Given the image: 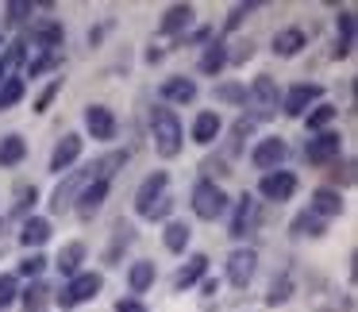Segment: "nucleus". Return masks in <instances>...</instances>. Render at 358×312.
Segmentation results:
<instances>
[{
    "mask_svg": "<svg viewBox=\"0 0 358 312\" xmlns=\"http://www.w3.org/2000/svg\"><path fill=\"white\" fill-rule=\"evenodd\" d=\"M20 297V281L16 274H0V309H8L12 301Z\"/></svg>",
    "mask_w": 358,
    "mask_h": 312,
    "instance_id": "nucleus-35",
    "label": "nucleus"
},
{
    "mask_svg": "<svg viewBox=\"0 0 358 312\" xmlns=\"http://www.w3.org/2000/svg\"><path fill=\"white\" fill-rule=\"evenodd\" d=\"M162 104L170 108V104H193L196 101V81L193 78H170V81H162Z\"/></svg>",
    "mask_w": 358,
    "mask_h": 312,
    "instance_id": "nucleus-15",
    "label": "nucleus"
},
{
    "mask_svg": "<svg viewBox=\"0 0 358 312\" xmlns=\"http://www.w3.org/2000/svg\"><path fill=\"white\" fill-rule=\"evenodd\" d=\"M201 289H204V293H208V297H212V293H220V281H212V278H204V281H201Z\"/></svg>",
    "mask_w": 358,
    "mask_h": 312,
    "instance_id": "nucleus-46",
    "label": "nucleus"
},
{
    "mask_svg": "<svg viewBox=\"0 0 358 312\" xmlns=\"http://www.w3.org/2000/svg\"><path fill=\"white\" fill-rule=\"evenodd\" d=\"M81 158V135H62L55 147V155H50V173H70V166Z\"/></svg>",
    "mask_w": 358,
    "mask_h": 312,
    "instance_id": "nucleus-13",
    "label": "nucleus"
},
{
    "mask_svg": "<svg viewBox=\"0 0 358 312\" xmlns=\"http://www.w3.org/2000/svg\"><path fill=\"white\" fill-rule=\"evenodd\" d=\"M339 155H343V135L339 132H320L316 139L304 143V158H308L312 166H327Z\"/></svg>",
    "mask_w": 358,
    "mask_h": 312,
    "instance_id": "nucleus-6",
    "label": "nucleus"
},
{
    "mask_svg": "<svg viewBox=\"0 0 358 312\" xmlns=\"http://www.w3.org/2000/svg\"><path fill=\"white\" fill-rule=\"evenodd\" d=\"M189 204H193L196 220H220L227 212V193L212 178H201L193 185V193H189Z\"/></svg>",
    "mask_w": 358,
    "mask_h": 312,
    "instance_id": "nucleus-2",
    "label": "nucleus"
},
{
    "mask_svg": "<svg viewBox=\"0 0 358 312\" xmlns=\"http://www.w3.org/2000/svg\"><path fill=\"white\" fill-rule=\"evenodd\" d=\"M220 132H224V120H220V112H196V120H193V143L196 147H208V143H216L220 139Z\"/></svg>",
    "mask_w": 358,
    "mask_h": 312,
    "instance_id": "nucleus-16",
    "label": "nucleus"
},
{
    "mask_svg": "<svg viewBox=\"0 0 358 312\" xmlns=\"http://www.w3.org/2000/svg\"><path fill=\"white\" fill-rule=\"evenodd\" d=\"M58 93H62V78H55V81H50V85L39 93V101H35V112H47V108H50V101H55Z\"/></svg>",
    "mask_w": 358,
    "mask_h": 312,
    "instance_id": "nucleus-39",
    "label": "nucleus"
},
{
    "mask_svg": "<svg viewBox=\"0 0 358 312\" xmlns=\"http://www.w3.org/2000/svg\"><path fill=\"white\" fill-rule=\"evenodd\" d=\"M150 139H155V150L162 158H178L185 147V127H181L178 112L166 108V104H155L150 108Z\"/></svg>",
    "mask_w": 358,
    "mask_h": 312,
    "instance_id": "nucleus-1",
    "label": "nucleus"
},
{
    "mask_svg": "<svg viewBox=\"0 0 358 312\" xmlns=\"http://www.w3.org/2000/svg\"><path fill=\"white\" fill-rule=\"evenodd\" d=\"M189 239H193V227H189V224H181V220H170V224H166V232H162L166 250H173V255H185Z\"/></svg>",
    "mask_w": 358,
    "mask_h": 312,
    "instance_id": "nucleus-27",
    "label": "nucleus"
},
{
    "mask_svg": "<svg viewBox=\"0 0 358 312\" xmlns=\"http://www.w3.org/2000/svg\"><path fill=\"white\" fill-rule=\"evenodd\" d=\"M81 262H85V243H66L62 250H58V258H55V266H58V274L62 278H78L81 274Z\"/></svg>",
    "mask_w": 358,
    "mask_h": 312,
    "instance_id": "nucleus-21",
    "label": "nucleus"
},
{
    "mask_svg": "<svg viewBox=\"0 0 358 312\" xmlns=\"http://www.w3.org/2000/svg\"><path fill=\"white\" fill-rule=\"evenodd\" d=\"M324 227H327V220L312 216V212H301L293 220V235H324Z\"/></svg>",
    "mask_w": 358,
    "mask_h": 312,
    "instance_id": "nucleus-32",
    "label": "nucleus"
},
{
    "mask_svg": "<svg viewBox=\"0 0 358 312\" xmlns=\"http://www.w3.org/2000/svg\"><path fill=\"white\" fill-rule=\"evenodd\" d=\"M170 212H173V197H162V201H158L155 208H150V216H147V220H166Z\"/></svg>",
    "mask_w": 358,
    "mask_h": 312,
    "instance_id": "nucleus-43",
    "label": "nucleus"
},
{
    "mask_svg": "<svg viewBox=\"0 0 358 312\" xmlns=\"http://www.w3.org/2000/svg\"><path fill=\"white\" fill-rule=\"evenodd\" d=\"M58 62H62V55H58V50H55V55H39L35 62H27V78H39V73L55 70Z\"/></svg>",
    "mask_w": 358,
    "mask_h": 312,
    "instance_id": "nucleus-36",
    "label": "nucleus"
},
{
    "mask_svg": "<svg viewBox=\"0 0 358 312\" xmlns=\"http://www.w3.org/2000/svg\"><path fill=\"white\" fill-rule=\"evenodd\" d=\"M289 297H293V281H289V274H281V278H273V285H270V293H266V304H285Z\"/></svg>",
    "mask_w": 358,
    "mask_h": 312,
    "instance_id": "nucleus-33",
    "label": "nucleus"
},
{
    "mask_svg": "<svg viewBox=\"0 0 358 312\" xmlns=\"http://www.w3.org/2000/svg\"><path fill=\"white\" fill-rule=\"evenodd\" d=\"M204 274H208V255H193V258H189V262L181 266L178 274H173V289H181V293H185V289L201 285Z\"/></svg>",
    "mask_w": 358,
    "mask_h": 312,
    "instance_id": "nucleus-17",
    "label": "nucleus"
},
{
    "mask_svg": "<svg viewBox=\"0 0 358 312\" xmlns=\"http://www.w3.org/2000/svg\"><path fill=\"white\" fill-rule=\"evenodd\" d=\"M108 189H112V181H108V178H93V181H89V185L78 193L73 208H78L85 220H89V216H96V212L104 208V197H108Z\"/></svg>",
    "mask_w": 358,
    "mask_h": 312,
    "instance_id": "nucleus-12",
    "label": "nucleus"
},
{
    "mask_svg": "<svg viewBox=\"0 0 358 312\" xmlns=\"http://www.w3.org/2000/svg\"><path fill=\"white\" fill-rule=\"evenodd\" d=\"M258 193L266 197V201H289V197L296 193V173L289 170H273V173H262V181H258Z\"/></svg>",
    "mask_w": 358,
    "mask_h": 312,
    "instance_id": "nucleus-11",
    "label": "nucleus"
},
{
    "mask_svg": "<svg viewBox=\"0 0 358 312\" xmlns=\"http://www.w3.org/2000/svg\"><path fill=\"white\" fill-rule=\"evenodd\" d=\"M335 116H339V108H335V104H324V101H320L316 104V108H312L308 112V116H304V124H308V132H327V124H331V120Z\"/></svg>",
    "mask_w": 358,
    "mask_h": 312,
    "instance_id": "nucleus-30",
    "label": "nucleus"
},
{
    "mask_svg": "<svg viewBox=\"0 0 358 312\" xmlns=\"http://www.w3.org/2000/svg\"><path fill=\"white\" fill-rule=\"evenodd\" d=\"M285 155H289L285 139H281V135H270V139H258V147L250 150V166H255V170L273 173V170H281Z\"/></svg>",
    "mask_w": 358,
    "mask_h": 312,
    "instance_id": "nucleus-5",
    "label": "nucleus"
},
{
    "mask_svg": "<svg viewBox=\"0 0 358 312\" xmlns=\"http://www.w3.org/2000/svg\"><path fill=\"white\" fill-rule=\"evenodd\" d=\"M43 270H47V258H43L39 250H31V255L20 262V274H24V278H39Z\"/></svg>",
    "mask_w": 358,
    "mask_h": 312,
    "instance_id": "nucleus-38",
    "label": "nucleus"
},
{
    "mask_svg": "<svg viewBox=\"0 0 358 312\" xmlns=\"http://www.w3.org/2000/svg\"><path fill=\"white\" fill-rule=\"evenodd\" d=\"M231 62V55H227V47L224 43H208V47H204V55H201V62H196V70L204 73V78H220V70H224V66Z\"/></svg>",
    "mask_w": 358,
    "mask_h": 312,
    "instance_id": "nucleus-22",
    "label": "nucleus"
},
{
    "mask_svg": "<svg viewBox=\"0 0 358 312\" xmlns=\"http://www.w3.org/2000/svg\"><path fill=\"white\" fill-rule=\"evenodd\" d=\"M24 47H27V43H12V50H8V58H4V66H8V62H24Z\"/></svg>",
    "mask_w": 358,
    "mask_h": 312,
    "instance_id": "nucleus-44",
    "label": "nucleus"
},
{
    "mask_svg": "<svg viewBox=\"0 0 358 312\" xmlns=\"http://www.w3.org/2000/svg\"><path fill=\"white\" fill-rule=\"evenodd\" d=\"M320 97H324V89L320 85H293L285 97H281V112L285 116H308V108H316L320 104Z\"/></svg>",
    "mask_w": 358,
    "mask_h": 312,
    "instance_id": "nucleus-8",
    "label": "nucleus"
},
{
    "mask_svg": "<svg viewBox=\"0 0 358 312\" xmlns=\"http://www.w3.org/2000/svg\"><path fill=\"white\" fill-rule=\"evenodd\" d=\"M204 39H208V31H204V27H201V31H193V35H189V39H181V47H185V43H204Z\"/></svg>",
    "mask_w": 358,
    "mask_h": 312,
    "instance_id": "nucleus-45",
    "label": "nucleus"
},
{
    "mask_svg": "<svg viewBox=\"0 0 358 312\" xmlns=\"http://www.w3.org/2000/svg\"><path fill=\"white\" fill-rule=\"evenodd\" d=\"M62 39H66V31H62V24H55V20H43V24L31 27V47L47 50V55H55V50L62 47Z\"/></svg>",
    "mask_w": 358,
    "mask_h": 312,
    "instance_id": "nucleus-18",
    "label": "nucleus"
},
{
    "mask_svg": "<svg viewBox=\"0 0 358 312\" xmlns=\"http://www.w3.org/2000/svg\"><path fill=\"white\" fill-rule=\"evenodd\" d=\"M24 93H27V81L24 78H4V81H0V112L16 108V104L24 101Z\"/></svg>",
    "mask_w": 358,
    "mask_h": 312,
    "instance_id": "nucleus-29",
    "label": "nucleus"
},
{
    "mask_svg": "<svg viewBox=\"0 0 358 312\" xmlns=\"http://www.w3.org/2000/svg\"><path fill=\"white\" fill-rule=\"evenodd\" d=\"M47 239H50V220H43V216H27V220H24V227H20V243H24L27 250H35V247H43Z\"/></svg>",
    "mask_w": 358,
    "mask_h": 312,
    "instance_id": "nucleus-24",
    "label": "nucleus"
},
{
    "mask_svg": "<svg viewBox=\"0 0 358 312\" xmlns=\"http://www.w3.org/2000/svg\"><path fill=\"white\" fill-rule=\"evenodd\" d=\"M255 8H258V4H235L231 16H227V24H224V31H235V27H243V20H247Z\"/></svg>",
    "mask_w": 358,
    "mask_h": 312,
    "instance_id": "nucleus-40",
    "label": "nucleus"
},
{
    "mask_svg": "<svg viewBox=\"0 0 358 312\" xmlns=\"http://www.w3.org/2000/svg\"><path fill=\"white\" fill-rule=\"evenodd\" d=\"M216 101L243 104V101H247V85H239V81H224V85H216Z\"/></svg>",
    "mask_w": 358,
    "mask_h": 312,
    "instance_id": "nucleus-34",
    "label": "nucleus"
},
{
    "mask_svg": "<svg viewBox=\"0 0 358 312\" xmlns=\"http://www.w3.org/2000/svg\"><path fill=\"white\" fill-rule=\"evenodd\" d=\"M85 127H89V135H93L96 143H112V139H116V132H120L112 108H104V104H89V108H85Z\"/></svg>",
    "mask_w": 358,
    "mask_h": 312,
    "instance_id": "nucleus-10",
    "label": "nucleus"
},
{
    "mask_svg": "<svg viewBox=\"0 0 358 312\" xmlns=\"http://www.w3.org/2000/svg\"><path fill=\"white\" fill-rule=\"evenodd\" d=\"M4 227H8V220H4V216H0V235H4Z\"/></svg>",
    "mask_w": 358,
    "mask_h": 312,
    "instance_id": "nucleus-48",
    "label": "nucleus"
},
{
    "mask_svg": "<svg viewBox=\"0 0 358 312\" xmlns=\"http://www.w3.org/2000/svg\"><path fill=\"white\" fill-rule=\"evenodd\" d=\"M27 158V143H24V135H4L0 139V166L8 170V166H20Z\"/></svg>",
    "mask_w": 358,
    "mask_h": 312,
    "instance_id": "nucleus-28",
    "label": "nucleus"
},
{
    "mask_svg": "<svg viewBox=\"0 0 358 312\" xmlns=\"http://www.w3.org/2000/svg\"><path fill=\"white\" fill-rule=\"evenodd\" d=\"M116 312H150V309L139 301V297H120V301H116Z\"/></svg>",
    "mask_w": 358,
    "mask_h": 312,
    "instance_id": "nucleus-42",
    "label": "nucleus"
},
{
    "mask_svg": "<svg viewBox=\"0 0 358 312\" xmlns=\"http://www.w3.org/2000/svg\"><path fill=\"white\" fill-rule=\"evenodd\" d=\"M308 212H312V216H320V220L339 216V212H343V193H339V189H331V185H320L316 193H312V201H308Z\"/></svg>",
    "mask_w": 358,
    "mask_h": 312,
    "instance_id": "nucleus-14",
    "label": "nucleus"
},
{
    "mask_svg": "<svg viewBox=\"0 0 358 312\" xmlns=\"http://www.w3.org/2000/svg\"><path fill=\"white\" fill-rule=\"evenodd\" d=\"M4 12H8V24H24L27 12H35V4H31V0H8Z\"/></svg>",
    "mask_w": 358,
    "mask_h": 312,
    "instance_id": "nucleus-37",
    "label": "nucleus"
},
{
    "mask_svg": "<svg viewBox=\"0 0 358 312\" xmlns=\"http://www.w3.org/2000/svg\"><path fill=\"white\" fill-rule=\"evenodd\" d=\"M255 220H258V201L255 197H239V204H235V216H231V235L235 239H243V235L255 227Z\"/></svg>",
    "mask_w": 358,
    "mask_h": 312,
    "instance_id": "nucleus-20",
    "label": "nucleus"
},
{
    "mask_svg": "<svg viewBox=\"0 0 358 312\" xmlns=\"http://www.w3.org/2000/svg\"><path fill=\"white\" fill-rule=\"evenodd\" d=\"M155 278H158L155 262H147V258H139V262H131V270H127V289H131V293L139 297V293H147V289L155 285Z\"/></svg>",
    "mask_w": 358,
    "mask_h": 312,
    "instance_id": "nucleus-25",
    "label": "nucleus"
},
{
    "mask_svg": "<svg viewBox=\"0 0 358 312\" xmlns=\"http://www.w3.org/2000/svg\"><path fill=\"white\" fill-rule=\"evenodd\" d=\"M35 201H39V193H35V185H24V189H20V201H16V212H27Z\"/></svg>",
    "mask_w": 358,
    "mask_h": 312,
    "instance_id": "nucleus-41",
    "label": "nucleus"
},
{
    "mask_svg": "<svg viewBox=\"0 0 358 312\" xmlns=\"http://www.w3.org/2000/svg\"><path fill=\"white\" fill-rule=\"evenodd\" d=\"M4 73H8V66H4V58H0V81H4Z\"/></svg>",
    "mask_w": 358,
    "mask_h": 312,
    "instance_id": "nucleus-47",
    "label": "nucleus"
},
{
    "mask_svg": "<svg viewBox=\"0 0 358 312\" xmlns=\"http://www.w3.org/2000/svg\"><path fill=\"white\" fill-rule=\"evenodd\" d=\"M335 31H339V43H335V58H347L350 47H355V12L343 8L339 20H335Z\"/></svg>",
    "mask_w": 358,
    "mask_h": 312,
    "instance_id": "nucleus-26",
    "label": "nucleus"
},
{
    "mask_svg": "<svg viewBox=\"0 0 358 312\" xmlns=\"http://www.w3.org/2000/svg\"><path fill=\"white\" fill-rule=\"evenodd\" d=\"M304 47H308V35L301 27H285V31L273 35V55L278 58H296Z\"/></svg>",
    "mask_w": 358,
    "mask_h": 312,
    "instance_id": "nucleus-19",
    "label": "nucleus"
},
{
    "mask_svg": "<svg viewBox=\"0 0 358 312\" xmlns=\"http://www.w3.org/2000/svg\"><path fill=\"white\" fill-rule=\"evenodd\" d=\"M104 289V278L101 274H93V270H81L78 278H70L66 281V289L62 293H55V301L62 304V309H78V304H89L96 293Z\"/></svg>",
    "mask_w": 358,
    "mask_h": 312,
    "instance_id": "nucleus-3",
    "label": "nucleus"
},
{
    "mask_svg": "<svg viewBox=\"0 0 358 312\" xmlns=\"http://www.w3.org/2000/svg\"><path fill=\"white\" fill-rule=\"evenodd\" d=\"M24 312H47V301H50V289L43 281H31V289H24Z\"/></svg>",
    "mask_w": 358,
    "mask_h": 312,
    "instance_id": "nucleus-31",
    "label": "nucleus"
},
{
    "mask_svg": "<svg viewBox=\"0 0 358 312\" xmlns=\"http://www.w3.org/2000/svg\"><path fill=\"white\" fill-rule=\"evenodd\" d=\"M243 104H250V112H255L258 120L273 116V112L281 108V93H278V81H273L270 73H258V78L250 81V89H247V101H243Z\"/></svg>",
    "mask_w": 358,
    "mask_h": 312,
    "instance_id": "nucleus-4",
    "label": "nucleus"
},
{
    "mask_svg": "<svg viewBox=\"0 0 358 312\" xmlns=\"http://www.w3.org/2000/svg\"><path fill=\"white\" fill-rule=\"evenodd\" d=\"M193 16H196L193 4H173V8L162 16V24H158V35H181L189 24H193Z\"/></svg>",
    "mask_w": 358,
    "mask_h": 312,
    "instance_id": "nucleus-23",
    "label": "nucleus"
},
{
    "mask_svg": "<svg viewBox=\"0 0 358 312\" xmlns=\"http://www.w3.org/2000/svg\"><path fill=\"white\" fill-rule=\"evenodd\" d=\"M255 270H258V255L250 247H239L231 250V258H227V281H231L235 289H247L250 281H255Z\"/></svg>",
    "mask_w": 358,
    "mask_h": 312,
    "instance_id": "nucleus-9",
    "label": "nucleus"
},
{
    "mask_svg": "<svg viewBox=\"0 0 358 312\" xmlns=\"http://www.w3.org/2000/svg\"><path fill=\"white\" fill-rule=\"evenodd\" d=\"M166 185H170V173L166 170H155L150 178H143V185L135 189V212H139V216H150V208L166 197Z\"/></svg>",
    "mask_w": 358,
    "mask_h": 312,
    "instance_id": "nucleus-7",
    "label": "nucleus"
}]
</instances>
